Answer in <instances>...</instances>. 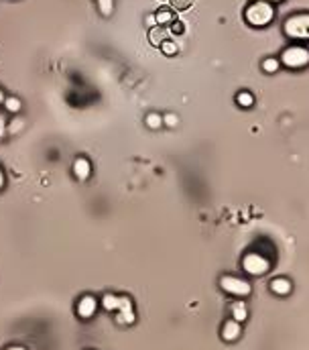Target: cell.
I'll return each mask as SVG.
<instances>
[{
    "mask_svg": "<svg viewBox=\"0 0 309 350\" xmlns=\"http://www.w3.org/2000/svg\"><path fill=\"white\" fill-rule=\"evenodd\" d=\"M274 17V10L269 2H265V0H256L254 4H250L246 8V20L250 22V25H254V27H265L269 25V22L273 20Z\"/></svg>",
    "mask_w": 309,
    "mask_h": 350,
    "instance_id": "6da1fadb",
    "label": "cell"
},
{
    "mask_svg": "<svg viewBox=\"0 0 309 350\" xmlns=\"http://www.w3.org/2000/svg\"><path fill=\"white\" fill-rule=\"evenodd\" d=\"M285 33L291 39H309V15H295L285 22Z\"/></svg>",
    "mask_w": 309,
    "mask_h": 350,
    "instance_id": "7a4b0ae2",
    "label": "cell"
},
{
    "mask_svg": "<svg viewBox=\"0 0 309 350\" xmlns=\"http://www.w3.org/2000/svg\"><path fill=\"white\" fill-rule=\"evenodd\" d=\"M281 61L291 70H299V67H305L309 63V51L305 47H289L283 51Z\"/></svg>",
    "mask_w": 309,
    "mask_h": 350,
    "instance_id": "3957f363",
    "label": "cell"
},
{
    "mask_svg": "<svg viewBox=\"0 0 309 350\" xmlns=\"http://www.w3.org/2000/svg\"><path fill=\"white\" fill-rule=\"evenodd\" d=\"M220 285L224 291L228 293H232V295H240V297H244L250 293V283L248 281H242V279H238V277H230V275H226L220 279Z\"/></svg>",
    "mask_w": 309,
    "mask_h": 350,
    "instance_id": "277c9868",
    "label": "cell"
},
{
    "mask_svg": "<svg viewBox=\"0 0 309 350\" xmlns=\"http://www.w3.org/2000/svg\"><path fill=\"white\" fill-rule=\"evenodd\" d=\"M244 269H246V273L250 275H265L267 271H269V261L262 255H256V253H250L244 257V261H242Z\"/></svg>",
    "mask_w": 309,
    "mask_h": 350,
    "instance_id": "5b68a950",
    "label": "cell"
},
{
    "mask_svg": "<svg viewBox=\"0 0 309 350\" xmlns=\"http://www.w3.org/2000/svg\"><path fill=\"white\" fill-rule=\"evenodd\" d=\"M118 315L116 320L120 324H132L134 322V312H132V301L128 297H118Z\"/></svg>",
    "mask_w": 309,
    "mask_h": 350,
    "instance_id": "8992f818",
    "label": "cell"
},
{
    "mask_svg": "<svg viewBox=\"0 0 309 350\" xmlns=\"http://www.w3.org/2000/svg\"><path fill=\"white\" fill-rule=\"evenodd\" d=\"M96 308H98V301L91 295H86L77 303V315L79 318H91V315L96 313Z\"/></svg>",
    "mask_w": 309,
    "mask_h": 350,
    "instance_id": "52a82bcc",
    "label": "cell"
},
{
    "mask_svg": "<svg viewBox=\"0 0 309 350\" xmlns=\"http://www.w3.org/2000/svg\"><path fill=\"white\" fill-rule=\"evenodd\" d=\"M238 336H240V322L228 320L224 324V328H222V338H224V340H228V342H232V340H236Z\"/></svg>",
    "mask_w": 309,
    "mask_h": 350,
    "instance_id": "ba28073f",
    "label": "cell"
},
{
    "mask_svg": "<svg viewBox=\"0 0 309 350\" xmlns=\"http://www.w3.org/2000/svg\"><path fill=\"white\" fill-rule=\"evenodd\" d=\"M90 171H91V167H90V161L88 159H77L73 163V173L77 179H88L90 177Z\"/></svg>",
    "mask_w": 309,
    "mask_h": 350,
    "instance_id": "9c48e42d",
    "label": "cell"
},
{
    "mask_svg": "<svg viewBox=\"0 0 309 350\" xmlns=\"http://www.w3.org/2000/svg\"><path fill=\"white\" fill-rule=\"evenodd\" d=\"M271 289L273 293H277V295H287L291 291V281L287 279H273L271 281Z\"/></svg>",
    "mask_w": 309,
    "mask_h": 350,
    "instance_id": "30bf717a",
    "label": "cell"
},
{
    "mask_svg": "<svg viewBox=\"0 0 309 350\" xmlns=\"http://www.w3.org/2000/svg\"><path fill=\"white\" fill-rule=\"evenodd\" d=\"M248 315V310H246V303L244 301H234L232 303V318L236 322H244Z\"/></svg>",
    "mask_w": 309,
    "mask_h": 350,
    "instance_id": "8fae6325",
    "label": "cell"
},
{
    "mask_svg": "<svg viewBox=\"0 0 309 350\" xmlns=\"http://www.w3.org/2000/svg\"><path fill=\"white\" fill-rule=\"evenodd\" d=\"M102 306H104L108 312L118 310V297H116V295H112V293H106V295L102 297Z\"/></svg>",
    "mask_w": 309,
    "mask_h": 350,
    "instance_id": "7c38bea8",
    "label": "cell"
},
{
    "mask_svg": "<svg viewBox=\"0 0 309 350\" xmlns=\"http://www.w3.org/2000/svg\"><path fill=\"white\" fill-rule=\"evenodd\" d=\"M262 70H265L267 74H274L279 70V59H274V57H269L262 61Z\"/></svg>",
    "mask_w": 309,
    "mask_h": 350,
    "instance_id": "4fadbf2b",
    "label": "cell"
},
{
    "mask_svg": "<svg viewBox=\"0 0 309 350\" xmlns=\"http://www.w3.org/2000/svg\"><path fill=\"white\" fill-rule=\"evenodd\" d=\"M98 6H100V13L108 17L112 15V8H114V0H98Z\"/></svg>",
    "mask_w": 309,
    "mask_h": 350,
    "instance_id": "5bb4252c",
    "label": "cell"
},
{
    "mask_svg": "<svg viewBox=\"0 0 309 350\" xmlns=\"http://www.w3.org/2000/svg\"><path fill=\"white\" fill-rule=\"evenodd\" d=\"M238 104L240 106H253L254 104V98H253V94H248V92H240L238 94Z\"/></svg>",
    "mask_w": 309,
    "mask_h": 350,
    "instance_id": "9a60e30c",
    "label": "cell"
},
{
    "mask_svg": "<svg viewBox=\"0 0 309 350\" xmlns=\"http://www.w3.org/2000/svg\"><path fill=\"white\" fill-rule=\"evenodd\" d=\"M163 37H165V31H163V29H153V31H151V43H153V45H161V43L165 41Z\"/></svg>",
    "mask_w": 309,
    "mask_h": 350,
    "instance_id": "2e32d148",
    "label": "cell"
},
{
    "mask_svg": "<svg viewBox=\"0 0 309 350\" xmlns=\"http://www.w3.org/2000/svg\"><path fill=\"white\" fill-rule=\"evenodd\" d=\"M146 124H148L151 129H161L163 116H159V114H148V116H146Z\"/></svg>",
    "mask_w": 309,
    "mask_h": 350,
    "instance_id": "e0dca14e",
    "label": "cell"
},
{
    "mask_svg": "<svg viewBox=\"0 0 309 350\" xmlns=\"http://www.w3.org/2000/svg\"><path fill=\"white\" fill-rule=\"evenodd\" d=\"M155 18H157L159 25H167V22L173 20V15H171L169 10H159V15H157Z\"/></svg>",
    "mask_w": 309,
    "mask_h": 350,
    "instance_id": "ac0fdd59",
    "label": "cell"
},
{
    "mask_svg": "<svg viewBox=\"0 0 309 350\" xmlns=\"http://www.w3.org/2000/svg\"><path fill=\"white\" fill-rule=\"evenodd\" d=\"M161 49H163V53H167V55H175V53H177V43H173V41H163V43H161Z\"/></svg>",
    "mask_w": 309,
    "mask_h": 350,
    "instance_id": "d6986e66",
    "label": "cell"
},
{
    "mask_svg": "<svg viewBox=\"0 0 309 350\" xmlns=\"http://www.w3.org/2000/svg\"><path fill=\"white\" fill-rule=\"evenodd\" d=\"M6 110H10V112L20 110V100L18 98H6Z\"/></svg>",
    "mask_w": 309,
    "mask_h": 350,
    "instance_id": "ffe728a7",
    "label": "cell"
},
{
    "mask_svg": "<svg viewBox=\"0 0 309 350\" xmlns=\"http://www.w3.org/2000/svg\"><path fill=\"white\" fill-rule=\"evenodd\" d=\"M163 122L167 124V127H175V124H177V116L175 114H165Z\"/></svg>",
    "mask_w": 309,
    "mask_h": 350,
    "instance_id": "44dd1931",
    "label": "cell"
},
{
    "mask_svg": "<svg viewBox=\"0 0 309 350\" xmlns=\"http://www.w3.org/2000/svg\"><path fill=\"white\" fill-rule=\"evenodd\" d=\"M22 129V120H13V124H10V132H18Z\"/></svg>",
    "mask_w": 309,
    "mask_h": 350,
    "instance_id": "7402d4cb",
    "label": "cell"
},
{
    "mask_svg": "<svg viewBox=\"0 0 309 350\" xmlns=\"http://www.w3.org/2000/svg\"><path fill=\"white\" fill-rule=\"evenodd\" d=\"M173 4H175L177 8H187V6L191 4V0H173Z\"/></svg>",
    "mask_w": 309,
    "mask_h": 350,
    "instance_id": "603a6c76",
    "label": "cell"
},
{
    "mask_svg": "<svg viewBox=\"0 0 309 350\" xmlns=\"http://www.w3.org/2000/svg\"><path fill=\"white\" fill-rule=\"evenodd\" d=\"M146 25H148V27L157 25V18H155V17H146Z\"/></svg>",
    "mask_w": 309,
    "mask_h": 350,
    "instance_id": "cb8c5ba5",
    "label": "cell"
},
{
    "mask_svg": "<svg viewBox=\"0 0 309 350\" xmlns=\"http://www.w3.org/2000/svg\"><path fill=\"white\" fill-rule=\"evenodd\" d=\"M2 134H4V118L0 116V137H2Z\"/></svg>",
    "mask_w": 309,
    "mask_h": 350,
    "instance_id": "d4e9b609",
    "label": "cell"
},
{
    "mask_svg": "<svg viewBox=\"0 0 309 350\" xmlns=\"http://www.w3.org/2000/svg\"><path fill=\"white\" fill-rule=\"evenodd\" d=\"M4 185V175H2V171H0V187Z\"/></svg>",
    "mask_w": 309,
    "mask_h": 350,
    "instance_id": "484cf974",
    "label": "cell"
},
{
    "mask_svg": "<svg viewBox=\"0 0 309 350\" xmlns=\"http://www.w3.org/2000/svg\"><path fill=\"white\" fill-rule=\"evenodd\" d=\"M8 350H25V348H22V346H10Z\"/></svg>",
    "mask_w": 309,
    "mask_h": 350,
    "instance_id": "4316f807",
    "label": "cell"
},
{
    "mask_svg": "<svg viewBox=\"0 0 309 350\" xmlns=\"http://www.w3.org/2000/svg\"><path fill=\"white\" fill-rule=\"evenodd\" d=\"M0 102H2V90H0Z\"/></svg>",
    "mask_w": 309,
    "mask_h": 350,
    "instance_id": "83f0119b",
    "label": "cell"
},
{
    "mask_svg": "<svg viewBox=\"0 0 309 350\" xmlns=\"http://www.w3.org/2000/svg\"><path fill=\"white\" fill-rule=\"evenodd\" d=\"M273 2H281V0H273Z\"/></svg>",
    "mask_w": 309,
    "mask_h": 350,
    "instance_id": "f1b7e54d",
    "label": "cell"
}]
</instances>
